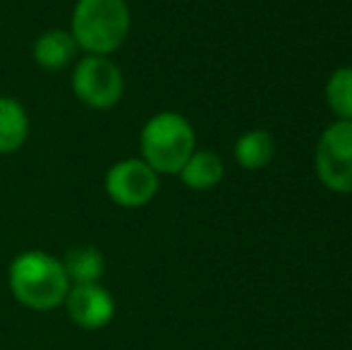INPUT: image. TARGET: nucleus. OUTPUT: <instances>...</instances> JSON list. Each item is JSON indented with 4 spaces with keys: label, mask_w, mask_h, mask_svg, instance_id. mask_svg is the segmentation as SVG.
<instances>
[{
    "label": "nucleus",
    "mask_w": 352,
    "mask_h": 350,
    "mask_svg": "<svg viewBox=\"0 0 352 350\" xmlns=\"http://www.w3.org/2000/svg\"><path fill=\"white\" fill-rule=\"evenodd\" d=\"M276 140L269 130H250L235 142V161L245 171H261L274 161Z\"/></svg>",
    "instance_id": "9b49d317"
},
{
    "label": "nucleus",
    "mask_w": 352,
    "mask_h": 350,
    "mask_svg": "<svg viewBox=\"0 0 352 350\" xmlns=\"http://www.w3.org/2000/svg\"><path fill=\"white\" fill-rule=\"evenodd\" d=\"M65 309L72 324L87 331L106 329L116 317V300L101 283H79L70 285L65 298Z\"/></svg>",
    "instance_id": "0eeeda50"
},
{
    "label": "nucleus",
    "mask_w": 352,
    "mask_h": 350,
    "mask_svg": "<svg viewBox=\"0 0 352 350\" xmlns=\"http://www.w3.org/2000/svg\"><path fill=\"white\" fill-rule=\"evenodd\" d=\"M319 182L336 195H352V120H336L321 132L314 151Z\"/></svg>",
    "instance_id": "20e7f679"
},
{
    "label": "nucleus",
    "mask_w": 352,
    "mask_h": 350,
    "mask_svg": "<svg viewBox=\"0 0 352 350\" xmlns=\"http://www.w3.org/2000/svg\"><path fill=\"white\" fill-rule=\"evenodd\" d=\"M72 91L84 106L106 111L122 98V72L108 56H84L74 65Z\"/></svg>",
    "instance_id": "39448f33"
},
{
    "label": "nucleus",
    "mask_w": 352,
    "mask_h": 350,
    "mask_svg": "<svg viewBox=\"0 0 352 350\" xmlns=\"http://www.w3.org/2000/svg\"><path fill=\"white\" fill-rule=\"evenodd\" d=\"M140 146L142 161L151 166L158 175H177L197 149L195 127L180 113H156L144 125Z\"/></svg>",
    "instance_id": "7ed1b4c3"
},
{
    "label": "nucleus",
    "mask_w": 352,
    "mask_h": 350,
    "mask_svg": "<svg viewBox=\"0 0 352 350\" xmlns=\"http://www.w3.org/2000/svg\"><path fill=\"white\" fill-rule=\"evenodd\" d=\"M65 274L72 285L79 283H98L106 271V262L103 254L98 252L94 245H82V248H72L67 257L63 259Z\"/></svg>",
    "instance_id": "f8f14e48"
},
{
    "label": "nucleus",
    "mask_w": 352,
    "mask_h": 350,
    "mask_svg": "<svg viewBox=\"0 0 352 350\" xmlns=\"http://www.w3.org/2000/svg\"><path fill=\"white\" fill-rule=\"evenodd\" d=\"M180 180L185 182L190 190L195 192H206L213 190L218 182L226 175V166H223V159L211 149H195V154L187 159V164L182 166Z\"/></svg>",
    "instance_id": "6e6552de"
},
{
    "label": "nucleus",
    "mask_w": 352,
    "mask_h": 350,
    "mask_svg": "<svg viewBox=\"0 0 352 350\" xmlns=\"http://www.w3.org/2000/svg\"><path fill=\"white\" fill-rule=\"evenodd\" d=\"M132 27L125 0H77L72 10V39L89 56H111L125 43Z\"/></svg>",
    "instance_id": "f03ea898"
},
{
    "label": "nucleus",
    "mask_w": 352,
    "mask_h": 350,
    "mask_svg": "<svg viewBox=\"0 0 352 350\" xmlns=\"http://www.w3.org/2000/svg\"><path fill=\"white\" fill-rule=\"evenodd\" d=\"M77 56V43L65 29H51L34 43V61L46 70H63Z\"/></svg>",
    "instance_id": "1a4fd4ad"
},
{
    "label": "nucleus",
    "mask_w": 352,
    "mask_h": 350,
    "mask_svg": "<svg viewBox=\"0 0 352 350\" xmlns=\"http://www.w3.org/2000/svg\"><path fill=\"white\" fill-rule=\"evenodd\" d=\"M8 283L14 300L36 312H51L60 307L72 285L60 259L41 250L17 254L10 264Z\"/></svg>",
    "instance_id": "f257e3e1"
},
{
    "label": "nucleus",
    "mask_w": 352,
    "mask_h": 350,
    "mask_svg": "<svg viewBox=\"0 0 352 350\" xmlns=\"http://www.w3.org/2000/svg\"><path fill=\"white\" fill-rule=\"evenodd\" d=\"M326 103L336 120H352V65L338 67L329 75Z\"/></svg>",
    "instance_id": "ddd939ff"
},
{
    "label": "nucleus",
    "mask_w": 352,
    "mask_h": 350,
    "mask_svg": "<svg viewBox=\"0 0 352 350\" xmlns=\"http://www.w3.org/2000/svg\"><path fill=\"white\" fill-rule=\"evenodd\" d=\"M106 192L118 206L137 209L156 197L158 173L142 159H125L106 173Z\"/></svg>",
    "instance_id": "423d86ee"
},
{
    "label": "nucleus",
    "mask_w": 352,
    "mask_h": 350,
    "mask_svg": "<svg viewBox=\"0 0 352 350\" xmlns=\"http://www.w3.org/2000/svg\"><path fill=\"white\" fill-rule=\"evenodd\" d=\"M29 137V118L17 98L0 96V154H14Z\"/></svg>",
    "instance_id": "9d476101"
}]
</instances>
